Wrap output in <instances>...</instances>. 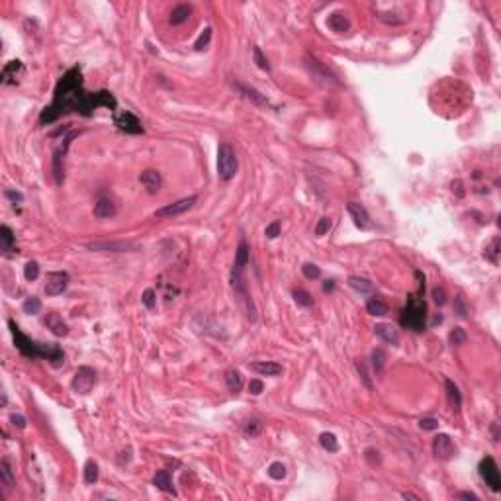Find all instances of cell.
<instances>
[{
    "mask_svg": "<svg viewBox=\"0 0 501 501\" xmlns=\"http://www.w3.org/2000/svg\"><path fill=\"white\" fill-rule=\"evenodd\" d=\"M110 108L116 110L118 100L112 96L108 90H98V92H89L82 87V72L78 67H72L65 72L57 87H55L53 102L43 112L39 114V124H53L61 116H67L71 112H76L80 116H92L96 108Z\"/></svg>",
    "mask_w": 501,
    "mask_h": 501,
    "instance_id": "obj_1",
    "label": "cell"
},
{
    "mask_svg": "<svg viewBox=\"0 0 501 501\" xmlns=\"http://www.w3.org/2000/svg\"><path fill=\"white\" fill-rule=\"evenodd\" d=\"M8 325H10V331H12V335H14L16 349H18L24 357L47 358L55 368L61 366V364L65 362V355H63V351H61L57 345H45V343H37V341L30 339L28 335H24V333L20 331V327L14 321H8Z\"/></svg>",
    "mask_w": 501,
    "mask_h": 501,
    "instance_id": "obj_2",
    "label": "cell"
},
{
    "mask_svg": "<svg viewBox=\"0 0 501 501\" xmlns=\"http://www.w3.org/2000/svg\"><path fill=\"white\" fill-rule=\"evenodd\" d=\"M425 319H427V305L423 302V298L409 296L407 304H405L403 311H401L399 323L405 329H411L415 333H421L425 329Z\"/></svg>",
    "mask_w": 501,
    "mask_h": 501,
    "instance_id": "obj_3",
    "label": "cell"
},
{
    "mask_svg": "<svg viewBox=\"0 0 501 501\" xmlns=\"http://www.w3.org/2000/svg\"><path fill=\"white\" fill-rule=\"evenodd\" d=\"M237 169H239V161H237L235 149L229 143H221L217 149V177L229 182L237 175Z\"/></svg>",
    "mask_w": 501,
    "mask_h": 501,
    "instance_id": "obj_4",
    "label": "cell"
},
{
    "mask_svg": "<svg viewBox=\"0 0 501 501\" xmlns=\"http://www.w3.org/2000/svg\"><path fill=\"white\" fill-rule=\"evenodd\" d=\"M304 61H305L307 71L311 72V76H313L317 82H321L323 87H341V80L337 78V74L333 71H329L319 59H315L313 55L307 53L304 57Z\"/></svg>",
    "mask_w": 501,
    "mask_h": 501,
    "instance_id": "obj_5",
    "label": "cell"
},
{
    "mask_svg": "<svg viewBox=\"0 0 501 501\" xmlns=\"http://www.w3.org/2000/svg\"><path fill=\"white\" fill-rule=\"evenodd\" d=\"M480 476H482V480L485 482V485L491 489V491H499L501 489V476H499V470H497V464H495V460L493 458H483L482 462H480Z\"/></svg>",
    "mask_w": 501,
    "mask_h": 501,
    "instance_id": "obj_6",
    "label": "cell"
},
{
    "mask_svg": "<svg viewBox=\"0 0 501 501\" xmlns=\"http://www.w3.org/2000/svg\"><path fill=\"white\" fill-rule=\"evenodd\" d=\"M94 384H96V372L90 366H80L72 376V390L76 394H90Z\"/></svg>",
    "mask_w": 501,
    "mask_h": 501,
    "instance_id": "obj_7",
    "label": "cell"
},
{
    "mask_svg": "<svg viewBox=\"0 0 501 501\" xmlns=\"http://www.w3.org/2000/svg\"><path fill=\"white\" fill-rule=\"evenodd\" d=\"M196 202H198V196L182 198L179 202H173V204H166V206L159 208V210L155 212V217H157V219H164V217H175V215L184 214V212H188Z\"/></svg>",
    "mask_w": 501,
    "mask_h": 501,
    "instance_id": "obj_8",
    "label": "cell"
},
{
    "mask_svg": "<svg viewBox=\"0 0 501 501\" xmlns=\"http://www.w3.org/2000/svg\"><path fill=\"white\" fill-rule=\"evenodd\" d=\"M74 135H76V131H72L69 137H63V143L59 145V147L53 151V177H55V182H57V184H63V179H65V173H63V161H65L67 149H69V145H71Z\"/></svg>",
    "mask_w": 501,
    "mask_h": 501,
    "instance_id": "obj_9",
    "label": "cell"
},
{
    "mask_svg": "<svg viewBox=\"0 0 501 501\" xmlns=\"http://www.w3.org/2000/svg\"><path fill=\"white\" fill-rule=\"evenodd\" d=\"M433 452H435V456L439 460H450L456 454V447H454V443H452V439L448 435L441 433V435H437L433 439Z\"/></svg>",
    "mask_w": 501,
    "mask_h": 501,
    "instance_id": "obj_10",
    "label": "cell"
},
{
    "mask_svg": "<svg viewBox=\"0 0 501 501\" xmlns=\"http://www.w3.org/2000/svg\"><path fill=\"white\" fill-rule=\"evenodd\" d=\"M114 124L118 125V129H122L125 133H133V135L143 133V125H141V122H139L131 112L116 114V116H114Z\"/></svg>",
    "mask_w": 501,
    "mask_h": 501,
    "instance_id": "obj_11",
    "label": "cell"
},
{
    "mask_svg": "<svg viewBox=\"0 0 501 501\" xmlns=\"http://www.w3.org/2000/svg\"><path fill=\"white\" fill-rule=\"evenodd\" d=\"M69 284V274L67 272H49L47 282H45V294L47 296H59L65 292Z\"/></svg>",
    "mask_w": 501,
    "mask_h": 501,
    "instance_id": "obj_12",
    "label": "cell"
},
{
    "mask_svg": "<svg viewBox=\"0 0 501 501\" xmlns=\"http://www.w3.org/2000/svg\"><path fill=\"white\" fill-rule=\"evenodd\" d=\"M347 210H349V214H351V217H353V221H355V225H357L358 229H362V231L370 229L372 221H370V215H368L366 208H364L362 204H358V202H349V204H347Z\"/></svg>",
    "mask_w": 501,
    "mask_h": 501,
    "instance_id": "obj_13",
    "label": "cell"
},
{
    "mask_svg": "<svg viewBox=\"0 0 501 501\" xmlns=\"http://www.w3.org/2000/svg\"><path fill=\"white\" fill-rule=\"evenodd\" d=\"M139 182L143 184V188L147 190V194H157L162 186V177L159 171L155 169H147L139 175Z\"/></svg>",
    "mask_w": 501,
    "mask_h": 501,
    "instance_id": "obj_14",
    "label": "cell"
},
{
    "mask_svg": "<svg viewBox=\"0 0 501 501\" xmlns=\"http://www.w3.org/2000/svg\"><path fill=\"white\" fill-rule=\"evenodd\" d=\"M87 247L90 251H112V253H125V251L135 249L133 243H125V241H96V243H89Z\"/></svg>",
    "mask_w": 501,
    "mask_h": 501,
    "instance_id": "obj_15",
    "label": "cell"
},
{
    "mask_svg": "<svg viewBox=\"0 0 501 501\" xmlns=\"http://www.w3.org/2000/svg\"><path fill=\"white\" fill-rule=\"evenodd\" d=\"M94 215L98 219H110L116 215V204L106 196H100L94 204Z\"/></svg>",
    "mask_w": 501,
    "mask_h": 501,
    "instance_id": "obj_16",
    "label": "cell"
},
{
    "mask_svg": "<svg viewBox=\"0 0 501 501\" xmlns=\"http://www.w3.org/2000/svg\"><path fill=\"white\" fill-rule=\"evenodd\" d=\"M45 325H47V329L57 335V337H65L67 333H69V327H67V323L63 321V317L59 315V313H47V317H45Z\"/></svg>",
    "mask_w": 501,
    "mask_h": 501,
    "instance_id": "obj_17",
    "label": "cell"
},
{
    "mask_svg": "<svg viewBox=\"0 0 501 501\" xmlns=\"http://www.w3.org/2000/svg\"><path fill=\"white\" fill-rule=\"evenodd\" d=\"M374 333L382 341L390 343V345H397V343H399V333H397V329L392 327L390 323H378L374 327Z\"/></svg>",
    "mask_w": 501,
    "mask_h": 501,
    "instance_id": "obj_18",
    "label": "cell"
},
{
    "mask_svg": "<svg viewBox=\"0 0 501 501\" xmlns=\"http://www.w3.org/2000/svg\"><path fill=\"white\" fill-rule=\"evenodd\" d=\"M251 370H255L257 374L261 376H278L282 374V366L278 362H267V360H261V362H253L249 364Z\"/></svg>",
    "mask_w": 501,
    "mask_h": 501,
    "instance_id": "obj_19",
    "label": "cell"
},
{
    "mask_svg": "<svg viewBox=\"0 0 501 501\" xmlns=\"http://www.w3.org/2000/svg\"><path fill=\"white\" fill-rule=\"evenodd\" d=\"M327 26L335 32V34H347L351 30V22L349 18L343 14V12H333L329 18H327Z\"/></svg>",
    "mask_w": 501,
    "mask_h": 501,
    "instance_id": "obj_20",
    "label": "cell"
},
{
    "mask_svg": "<svg viewBox=\"0 0 501 501\" xmlns=\"http://www.w3.org/2000/svg\"><path fill=\"white\" fill-rule=\"evenodd\" d=\"M445 386H447V397H448V405H450V409H452V411H458V409H460V405H462V395H460L458 386H456L450 378L445 380Z\"/></svg>",
    "mask_w": 501,
    "mask_h": 501,
    "instance_id": "obj_21",
    "label": "cell"
},
{
    "mask_svg": "<svg viewBox=\"0 0 501 501\" xmlns=\"http://www.w3.org/2000/svg\"><path fill=\"white\" fill-rule=\"evenodd\" d=\"M190 14H192V6H188V4H179V6H175L173 12H171V24H173V26H180V24H184L186 20L190 18Z\"/></svg>",
    "mask_w": 501,
    "mask_h": 501,
    "instance_id": "obj_22",
    "label": "cell"
},
{
    "mask_svg": "<svg viewBox=\"0 0 501 501\" xmlns=\"http://www.w3.org/2000/svg\"><path fill=\"white\" fill-rule=\"evenodd\" d=\"M153 483L157 485V489H161V491H164V493H173V495H175L173 480H171V476H169V472H166V470H159V472L155 474V478H153Z\"/></svg>",
    "mask_w": 501,
    "mask_h": 501,
    "instance_id": "obj_23",
    "label": "cell"
},
{
    "mask_svg": "<svg viewBox=\"0 0 501 501\" xmlns=\"http://www.w3.org/2000/svg\"><path fill=\"white\" fill-rule=\"evenodd\" d=\"M20 71H22V61H10L2 69V85H14L16 82V74Z\"/></svg>",
    "mask_w": 501,
    "mask_h": 501,
    "instance_id": "obj_24",
    "label": "cell"
},
{
    "mask_svg": "<svg viewBox=\"0 0 501 501\" xmlns=\"http://www.w3.org/2000/svg\"><path fill=\"white\" fill-rule=\"evenodd\" d=\"M366 311L370 315H386L388 313V305L386 302L380 298V296H372L368 302H366Z\"/></svg>",
    "mask_w": 501,
    "mask_h": 501,
    "instance_id": "obj_25",
    "label": "cell"
},
{
    "mask_svg": "<svg viewBox=\"0 0 501 501\" xmlns=\"http://www.w3.org/2000/svg\"><path fill=\"white\" fill-rule=\"evenodd\" d=\"M235 87H237V89L243 92V96H245V98L253 100L255 104H263V106H265V104H269V100H267V98H265V96H263V94H261L259 90L251 89V87H247V85H239V82H237Z\"/></svg>",
    "mask_w": 501,
    "mask_h": 501,
    "instance_id": "obj_26",
    "label": "cell"
},
{
    "mask_svg": "<svg viewBox=\"0 0 501 501\" xmlns=\"http://www.w3.org/2000/svg\"><path fill=\"white\" fill-rule=\"evenodd\" d=\"M12 243H14V235L8 225L0 227V251L2 255H8V251H12Z\"/></svg>",
    "mask_w": 501,
    "mask_h": 501,
    "instance_id": "obj_27",
    "label": "cell"
},
{
    "mask_svg": "<svg viewBox=\"0 0 501 501\" xmlns=\"http://www.w3.org/2000/svg\"><path fill=\"white\" fill-rule=\"evenodd\" d=\"M225 384H227V388L231 390V392H241V388H243V376L241 372H237V370H227L225 372Z\"/></svg>",
    "mask_w": 501,
    "mask_h": 501,
    "instance_id": "obj_28",
    "label": "cell"
},
{
    "mask_svg": "<svg viewBox=\"0 0 501 501\" xmlns=\"http://www.w3.org/2000/svg\"><path fill=\"white\" fill-rule=\"evenodd\" d=\"M347 284L353 288V290H357L358 294H368V292H372V284H370L366 278H360V276H351Z\"/></svg>",
    "mask_w": 501,
    "mask_h": 501,
    "instance_id": "obj_29",
    "label": "cell"
},
{
    "mask_svg": "<svg viewBox=\"0 0 501 501\" xmlns=\"http://www.w3.org/2000/svg\"><path fill=\"white\" fill-rule=\"evenodd\" d=\"M319 443H321V447L325 448V450H329V452H337V450H339V441H337V437H335L333 433H321Z\"/></svg>",
    "mask_w": 501,
    "mask_h": 501,
    "instance_id": "obj_30",
    "label": "cell"
},
{
    "mask_svg": "<svg viewBox=\"0 0 501 501\" xmlns=\"http://www.w3.org/2000/svg\"><path fill=\"white\" fill-rule=\"evenodd\" d=\"M0 478H2L4 485H8V487H12V485H14V474H12L10 462H8L6 458L0 462Z\"/></svg>",
    "mask_w": 501,
    "mask_h": 501,
    "instance_id": "obj_31",
    "label": "cell"
},
{
    "mask_svg": "<svg viewBox=\"0 0 501 501\" xmlns=\"http://www.w3.org/2000/svg\"><path fill=\"white\" fill-rule=\"evenodd\" d=\"M294 300H296V304L302 305V307H309V305H313V296H311L307 290H302V288L294 290Z\"/></svg>",
    "mask_w": 501,
    "mask_h": 501,
    "instance_id": "obj_32",
    "label": "cell"
},
{
    "mask_svg": "<svg viewBox=\"0 0 501 501\" xmlns=\"http://www.w3.org/2000/svg\"><path fill=\"white\" fill-rule=\"evenodd\" d=\"M22 309H24V313H28V315H36V313H39V309H41L39 298H36V296L28 298V300L22 304Z\"/></svg>",
    "mask_w": 501,
    "mask_h": 501,
    "instance_id": "obj_33",
    "label": "cell"
},
{
    "mask_svg": "<svg viewBox=\"0 0 501 501\" xmlns=\"http://www.w3.org/2000/svg\"><path fill=\"white\" fill-rule=\"evenodd\" d=\"M96 480H98V464L94 460H89L85 464V482L94 483Z\"/></svg>",
    "mask_w": 501,
    "mask_h": 501,
    "instance_id": "obj_34",
    "label": "cell"
},
{
    "mask_svg": "<svg viewBox=\"0 0 501 501\" xmlns=\"http://www.w3.org/2000/svg\"><path fill=\"white\" fill-rule=\"evenodd\" d=\"M37 276H39V265H37L36 261L26 263V267H24V278L28 282H34V280H37Z\"/></svg>",
    "mask_w": 501,
    "mask_h": 501,
    "instance_id": "obj_35",
    "label": "cell"
},
{
    "mask_svg": "<svg viewBox=\"0 0 501 501\" xmlns=\"http://www.w3.org/2000/svg\"><path fill=\"white\" fill-rule=\"evenodd\" d=\"M269 476L272 480H282L286 476V466L282 464V462H272L269 466Z\"/></svg>",
    "mask_w": 501,
    "mask_h": 501,
    "instance_id": "obj_36",
    "label": "cell"
},
{
    "mask_svg": "<svg viewBox=\"0 0 501 501\" xmlns=\"http://www.w3.org/2000/svg\"><path fill=\"white\" fill-rule=\"evenodd\" d=\"M448 339H450L452 345H464L466 339H468V335H466V331L462 329V327H454V329L450 331Z\"/></svg>",
    "mask_w": 501,
    "mask_h": 501,
    "instance_id": "obj_37",
    "label": "cell"
},
{
    "mask_svg": "<svg viewBox=\"0 0 501 501\" xmlns=\"http://www.w3.org/2000/svg\"><path fill=\"white\" fill-rule=\"evenodd\" d=\"M497 255H499V239H493V241H491V245L485 249L483 257L495 265V263H497Z\"/></svg>",
    "mask_w": 501,
    "mask_h": 501,
    "instance_id": "obj_38",
    "label": "cell"
},
{
    "mask_svg": "<svg viewBox=\"0 0 501 501\" xmlns=\"http://www.w3.org/2000/svg\"><path fill=\"white\" fill-rule=\"evenodd\" d=\"M302 272H304V276L307 278V280H315V278H319V276H321V270H319V267H315L313 263H304Z\"/></svg>",
    "mask_w": 501,
    "mask_h": 501,
    "instance_id": "obj_39",
    "label": "cell"
},
{
    "mask_svg": "<svg viewBox=\"0 0 501 501\" xmlns=\"http://www.w3.org/2000/svg\"><path fill=\"white\" fill-rule=\"evenodd\" d=\"M372 364H374L376 372H382L384 370V364H386V353L382 349H376L372 353Z\"/></svg>",
    "mask_w": 501,
    "mask_h": 501,
    "instance_id": "obj_40",
    "label": "cell"
},
{
    "mask_svg": "<svg viewBox=\"0 0 501 501\" xmlns=\"http://www.w3.org/2000/svg\"><path fill=\"white\" fill-rule=\"evenodd\" d=\"M253 57H255V63L259 65V69H263V71H270L269 61H267V57L263 55L261 47H253Z\"/></svg>",
    "mask_w": 501,
    "mask_h": 501,
    "instance_id": "obj_41",
    "label": "cell"
},
{
    "mask_svg": "<svg viewBox=\"0 0 501 501\" xmlns=\"http://www.w3.org/2000/svg\"><path fill=\"white\" fill-rule=\"evenodd\" d=\"M210 39H212V28H206L204 30V34L198 37L196 43H194V49L196 51H202V49H206L208 47V43H210Z\"/></svg>",
    "mask_w": 501,
    "mask_h": 501,
    "instance_id": "obj_42",
    "label": "cell"
},
{
    "mask_svg": "<svg viewBox=\"0 0 501 501\" xmlns=\"http://www.w3.org/2000/svg\"><path fill=\"white\" fill-rule=\"evenodd\" d=\"M245 435L249 437V439H255V437H259L261 435V431H263V423L261 421H249L247 425H245Z\"/></svg>",
    "mask_w": 501,
    "mask_h": 501,
    "instance_id": "obj_43",
    "label": "cell"
},
{
    "mask_svg": "<svg viewBox=\"0 0 501 501\" xmlns=\"http://www.w3.org/2000/svg\"><path fill=\"white\" fill-rule=\"evenodd\" d=\"M454 313L458 315V317H468V307H466L464 300H462V296H456L454 298Z\"/></svg>",
    "mask_w": 501,
    "mask_h": 501,
    "instance_id": "obj_44",
    "label": "cell"
},
{
    "mask_svg": "<svg viewBox=\"0 0 501 501\" xmlns=\"http://www.w3.org/2000/svg\"><path fill=\"white\" fill-rule=\"evenodd\" d=\"M141 300H143V304L147 309H155V305H157V296H155L153 290H145Z\"/></svg>",
    "mask_w": 501,
    "mask_h": 501,
    "instance_id": "obj_45",
    "label": "cell"
},
{
    "mask_svg": "<svg viewBox=\"0 0 501 501\" xmlns=\"http://www.w3.org/2000/svg\"><path fill=\"white\" fill-rule=\"evenodd\" d=\"M329 229H331V217H321V219H319V223L315 225V235H317V237H321V235H325Z\"/></svg>",
    "mask_w": 501,
    "mask_h": 501,
    "instance_id": "obj_46",
    "label": "cell"
},
{
    "mask_svg": "<svg viewBox=\"0 0 501 501\" xmlns=\"http://www.w3.org/2000/svg\"><path fill=\"white\" fill-rule=\"evenodd\" d=\"M419 427L423 431H435V429H439V421H437L435 417H425V419L419 421Z\"/></svg>",
    "mask_w": 501,
    "mask_h": 501,
    "instance_id": "obj_47",
    "label": "cell"
},
{
    "mask_svg": "<svg viewBox=\"0 0 501 501\" xmlns=\"http://www.w3.org/2000/svg\"><path fill=\"white\" fill-rule=\"evenodd\" d=\"M433 302L437 305H445L447 304V294H445V290L443 288H433Z\"/></svg>",
    "mask_w": 501,
    "mask_h": 501,
    "instance_id": "obj_48",
    "label": "cell"
},
{
    "mask_svg": "<svg viewBox=\"0 0 501 501\" xmlns=\"http://www.w3.org/2000/svg\"><path fill=\"white\" fill-rule=\"evenodd\" d=\"M357 368H358V372H360V378H362V382H364V386L366 388H372V382H370V376H368V370H366V366L358 360L357 362Z\"/></svg>",
    "mask_w": 501,
    "mask_h": 501,
    "instance_id": "obj_49",
    "label": "cell"
},
{
    "mask_svg": "<svg viewBox=\"0 0 501 501\" xmlns=\"http://www.w3.org/2000/svg\"><path fill=\"white\" fill-rule=\"evenodd\" d=\"M265 233H267L269 239H276V237L280 235V223H278V221H272L270 225H267Z\"/></svg>",
    "mask_w": 501,
    "mask_h": 501,
    "instance_id": "obj_50",
    "label": "cell"
},
{
    "mask_svg": "<svg viewBox=\"0 0 501 501\" xmlns=\"http://www.w3.org/2000/svg\"><path fill=\"white\" fill-rule=\"evenodd\" d=\"M263 390H265V384H263L261 380H257V378H255V380H251V384H249V392H251V394H253V395H259L261 392H263Z\"/></svg>",
    "mask_w": 501,
    "mask_h": 501,
    "instance_id": "obj_51",
    "label": "cell"
},
{
    "mask_svg": "<svg viewBox=\"0 0 501 501\" xmlns=\"http://www.w3.org/2000/svg\"><path fill=\"white\" fill-rule=\"evenodd\" d=\"M10 421H12V425L18 427V429H24V427H26V419H24L22 415H16V413H14V415L10 417Z\"/></svg>",
    "mask_w": 501,
    "mask_h": 501,
    "instance_id": "obj_52",
    "label": "cell"
},
{
    "mask_svg": "<svg viewBox=\"0 0 501 501\" xmlns=\"http://www.w3.org/2000/svg\"><path fill=\"white\" fill-rule=\"evenodd\" d=\"M458 499H472V501H478V495L476 493H470V491H460L458 495H456Z\"/></svg>",
    "mask_w": 501,
    "mask_h": 501,
    "instance_id": "obj_53",
    "label": "cell"
},
{
    "mask_svg": "<svg viewBox=\"0 0 501 501\" xmlns=\"http://www.w3.org/2000/svg\"><path fill=\"white\" fill-rule=\"evenodd\" d=\"M6 198H10V200H14V202H22L24 196L20 194V192H14V190H6Z\"/></svg>",
    "mask_w": 501,
    "mask_h": 501,
    "instance_id": "obj_54",
    "label": "cell"
},
{
    "mask_svg": "<svg viewBox=\"0 0 501 501\" xmlns=\"http://www.w3.org/2000/svg\"><path fill=\"white\" fill-rule=\"evenodd\" d=\"M333 288H335V282H333V280H327V282L323 284V290H325V292H329V290H333Z\"/></svg>",
    "mask_w": 501,
    "mask_h": 501,
    "instance_id": "obj_55",
    "label": "cell"
},
{
    "mask_svg": "<svg viewBox=\"0 0 501 501\" xmlns=\"http://www.w3.org/2000/svg\"><path fill=\"white\" fill-rule=\"evenodd\" d=\"M403 497H405V499H415V501H419V497H417V495H413V493H403Z\"/></svg>",
    "mask_w": 501,
    "mask_h": 501,
    "instance_id": "obj_56",
    "label": "cell"
}]
</instances>
